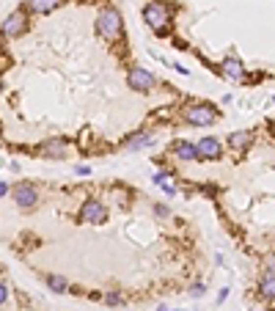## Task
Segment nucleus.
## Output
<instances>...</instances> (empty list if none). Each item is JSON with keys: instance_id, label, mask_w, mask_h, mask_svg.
<instances>
[{"instance_id": "obj_1", "label": "nucleus", "mask_w": 275, "mask_h": 311, "mask_svg": "<svg viewBox=\"0 0 275 311\" xmlns=\"http://www.w3.org/2000/svg\"><path fill=\"white\" fill-rule=\"evenodd\" d=\"M187 124L192 127H209L218 121V111H215V105L209 102H198V105H187L185 111H182Z\"/></svg>"}, {"instance_id": "obj_2", "label": "nucleus", "mask_w": 275, "mask_h": 311, "mask_svg": "<svg viewBox=\"0 0 275 311\" xmlns=\"http://www.w3.org/2000/svg\"><path fill=\"white\" fill-rule=\"evenodd\" d=\"M96 30H99V36L116 42L118 36H121V14H118L116 8H105L102 14L96 17Z\"/></svg>"}, {"instance_id": "obj_3", "label": "nucleus", "mask_w": 275, "mask_h": 311, "mask_svg": "<svg viewBox=\"0 0 275 311\" xmlns=\"http://www.w3.org/2000/svg\"><path fill=\"white\" fill-rule=\"evenodd\" d=\"M143 20L149 22V28H154L157 33H165V25L171 22V11L163 3H149L143 8Z\"/></svg>"}, {"instance_id": "obj_4", "label": "nucleus", "mask_w": 275, "mask_h": 311, "mask_svg": "<svg viewBox=\"0 0 275 311\" xmlns=\"http://www.w3.org/2000/svg\"><path fill=\"white\" fill-rule=\"evenodd\" d=\"M127 83H130V88H135L138 94H149V91H154V85H157V80H154V75L146 69H132L130 75H127Z\"/></svg>"}, {"instance_id": "obj_5", "label": "nucleus", "mask_w": 275, "mask_h": 311, "mask_svg": "<svg viewBox=\"0 0 275 311\" xmlns=\"http://www.w3.org/2000/svg\"><path fill=\"white\" fill-rule=\"evenodd\" d=\"M80 221H85V223H105V221H108V209H105L102 201L88 198L80 207Z\"/></svg>"}, {"instance_id": "obj_6", "label": "nucleus", "mask_w": 275, "mask_h": 311, "mask_svg": "<svg viewBox=\"0 0 275 311\" xmlns=\"http://www.w3.org/2000/svg\"><path fill=\"white\" fill-rule=\"evenodd\" d=\"M220 72L228 77V80H245V66H242V61L240 58H234V56H228V58H223L220 61Z\"/></svg>"}, {"instance_id": "obj_7", "label": "nucleus", "mask_w": 275, "mask_h": 311, "mask_svg": "<svg viewBox=\"0 0 275 311\" xmlns=\"http://www.w3.org/2000/svg\"><path fill=\"white\" fill-rule=\"evenodd\" d=\"M11 196H14V201H17V207H22V209H30L39 201V196H36V190L30 185H17L11 190Z\"/></svg>"}, {"instance_id": "obj_8", "label": "nucleus", "mask_w": 275, "mask_h": 311, "mask_svg": "<svg viewBox=\"0 0 275 311\" xmlns=\"http://www.w3.org/2000/svg\"><path fill=\"white\" fill-rule=\"evenodd\" d=\"M25 14L22 11H14V14L6 17V22H3V36H8V39H14V36H22V30H25Z\"/></svg>"}, {"instance_id": "obj_9", "label": "nucleus", "mask_w": 275, "mask_h": 311, "mask_svg": "<svg viewBox=\"0 0 275 311\" xmlns=\"http://www.w3.org/2000/svg\"><path fill=\"white\" fill-rule=\"evenodd\" d=\"M220 154H223V146H220V141L218 138H201L198 141V157H204V160H218Z\"/></svg>"}, {"instance_id": "obj_10", "label": "nucleus", "mask_w": 275, "mask_h": 311, "mask_svg": "<svg viewBox=\"0 0 275 311\" xmlns=\"http://www.w3.org/2000/svg\"><path fill=\"white\" fill-rule=\"evenodd\" d=\"M250 143H253V132L250 130H237L228 135V146H231L234 152H248Z\"/></svg>"}, {"instance_id": "obj_11", "label": "nucleus", "mask_w": 275, "mask_h": 311, "mask_svg": "<svg viewBox=\"0 0 275 311\" xmlns=\"http://www.w3.org/2000/svg\"><path fill=\"white\" fill-rule=\"evenodd\" d=\"M173 154H176L179 160H195L198 157V146L187 143V141H176V143H173Z\"/></svg>"}, {"instance_id": "obj_12", "label": "nucleus", "mask_w": 275, "mask_h": 311, "mask_svg": "<svg viewBox=\"0 0 275 311\" xmlns=\"http://www.w3.org/2000/svg\"><path fill=\"white\" fill-rule=\"evenodd\" d=\"M61 6V0H28V8L33 11V14H50L53 8Z\"/></svg>"}, {"instance_id": "obj_13", "label": "nucleus", "mask_w": 275, "mask_h": 311, "mask_svg": "<svg viewBox=\"0 0 275 311\" xmlns=\"http://www.w3.org/2000/svg\"><path fill=\"white\" fill-rule=\"evenodd\" d=\"M66 143L63 141H47V143L41 146V154H47V157H66Z\"/></svg>"}, {"instance_id": "obj_14", "label": "nucleus", "mask_w": 275, "mask_h": 311, "mask_svg": "<svg viewBox=\"0 0 275 311\" xmlns=\"http://www.w3.org/2000/svg\"><path fill=\"white\" fill-rule=\"evenodd\" d=\"M259 295L267 297V300H275V273H267L259 283Z\"/></svg>"}, {"instance_id": "obj_15", "label": "nucleus", "mask_w": 275, "mask_h": 311, "mask_svg": "<svg viewBox=\"0 0 275 311\" xmlns=\"http://www.w3.org/2000/svg\"><path fill=\"white\" fill-rule=\"evenodd\" d=\"M154 143V138H151V135H138V138H130L127 141V146H130V149H143V146H151Z\"/></svg>"}, {"instance_id": "obj_16", "label": "nucleus", "mask_w": 275, "mask_h": 311, "mask_svg": "<svg viewBox=\"0 0 275 311\" xmlns=\"http://www.w3.org/2000/svg\"><path fill=\"white\" fill-rule=\"evenodd\" d=\"M47 283H50V289L53 292H66L69 289L66 278H61V276H47Z\"/></svg>"}, {"instance_id": "obj_17", "label": "nucleus", "mask_w": 275, "mask_h": 311, "mask_svg": "<svg viewBox=\"0 0 275 311\" xmlns=\"http://www.w3.org/2000/svg\"><path fill=\"white\" fill-rule=\"evenodd\" d=\"M204 292H206L204 283H192V286H190V295H192V297H201Z\"/></svg>"}, {"instance_id": "obj_18", "label": "nucleus", "mask_w": 275, "mask_h": 311, "mask_svg": "<svg viewBox=\"0 0 275 311\" xmlns=\"http://www.w3.org/2000/svg\"><path fill=\"white\" fill-rule=\"evenodd\" d=\"M6 297H8V286L6 283H0V303H6Z\"/></svg>"}, {"instance_id": "obj_19", "label": "nucleus", "mask_w": 275, "mask_h": 311, "mask_svg": "<svg viewBox=\"0 0 275 311\" xmlns=\"http://www.w3.org/2000/svg\"><path fill=\"white\" fill-rule=\"evenodd\" d=\"M105 300H108V303H113V306H118V303H121V297H118V295H108Z\"/></svg>"}, {"instance_id": "obj_20", "label": "nucleus", "mask_w": 275, "mask_h": 311, "mask_svg": "<svg viewBox=\"0 0 275 311\" xmlns=\"http://www.w3.org/2000/svg\"><path fill=\"white\" fill-rule=\"evenodd\" d=\"M267 270H270V273H275V256H270V259H267Z\"/></svg>"}, {"instance_id": "obj_21", "label": "nucleus", "mask_w": 275, "mask_h": 311, "mask_svg": "<svg viewBox=\"0 0 275 311\" xmlns=\"http://www.w3.org/2000/svg\"><path fill=\"white\" fill-rule=\"evenodd\" d=\"M6 193H8V185H6V182H0V198H3Z\"/></svg>"}, {"instance_id": "obj_22", "label": "nucleus", "mask_w": 275, "mask_h": 311, "mask_svg": "<svg viewBox=\"0 0 275 311\" xmlns=\"http://www.w3.org/2000/svg\"><path fill=\"white\" fill-rule=\"evenodd\" d=\"M160 311H168V309H160Z\"/></svg>"}]
</instances>
